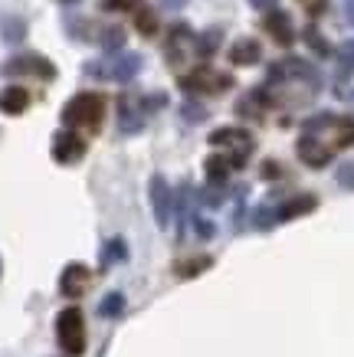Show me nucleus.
Instances as JSON below:
<instances>
[{
	"mask_svg": "<svg viewBox=\"0 0 354 357\" xmlns=\"http://www.w3.org/2000/svg\"><path fill=\"white\" fill-rule=\"evenodd\" d=\"M56 337H59V347L69 357H79L86 351V321H82L79 308H63L59 312V318H56Z\"/></svg>",
	"mask_w": 354,
	"mask_h": 357,
	"instance_id": "nucleus-1",
	"label": "nucleus"
},
{
	"mask_svg": "<svg viewBox=\"0 0 354 357\" xmlns=\"http://www.w3.org/2000/svg\"><path fill=\"white\" fill-rule=\"evenodd\" d=\"M102 112H105V102H102L96 92H82V96H75L63 109V119L69 121V125H82V128L96 131L98 125H102Z\"/></svg>",
	"mask_w": 354,
	"mask_h": 357,
	"instance_id": "nucleus-2",
	"label": "nucleus"
},
{
	"mask_svg": "<svg viewBox=\"0 0 354 357\" xmlns=\"http://www.w3.org/2000/svg\"><path fill=\"white\" fill-rule=\"evenodd\" d=\"M89 285H92V275H89V269L82 266V262H73V266H66V269H63L59 292H63L66 298H82Z\"/></svg>",
	"mask_w": 354,
	"mask_h": 357,
	"instance_id": "nucleus-3",
	"label": "nucleus"
},
{
	"mask_svg": "<svg viewBox=\"0 0 354 357\" xmlns=\"http://www.w3.org/2000/svg\"><path fill=\"white\" fill-rule=\"evenodd\" d=\"M210 144H216V148H236V164L246 161V154L253 151V138H249L246 131L239 128H220L210 135Z\"/></svg>",
	"mask_w": 354,
	"mask_h": 357,
	"instance_id": "nucleus-4",
	"label": "nucleus"
},
{
	"mask_svg": "<svg viewBox=\"0 0 354 357\" xmlns=\"http://www.w3.org/2000/svg\"><path fill=\"white\" fill-rule=\"evenodd\" d=\"M82 154H86V144H82V138H75L73 131L56 135V141H53V158H56V161L73 164V161H79Z\"/></svg>",
	"mask_w": 354,
	"mask_h": 357,
	"instance_id": "nucleus-5",
	"label": "nucleus"
},
{
	"mask_svg": "<svg viewBox=\"0 0 354 357\" xmlns=\"http://www.w3.org/2000/svg\"><path fill=\"white\" fill-rule=\"evenodd\" d=\"M299 158L305 164H311V167H325V164L332 161V151L325 148L322 141H315L311 135H305V138L299 141Z\"/></svg>",
	"mask_w": 354,
	"mask_h": 357,
	"instance_id": "nucleus-6",
	"label": "nucleus"
},
{
	"mask_svg": "<svg viewBox=\"0 0 354 357\" xmlns=\"http://www.w3.org/2000/svg\"><path fill=\"white\" fill-rule=\"evenodd\" d=\"M226 82L230 79L214 76L210 69H197L193 76H184V89H207V92H220V89H226Z\"/></svg>",
	"mask_w": 354,
	"mask_h": 357,
	"instance_id": "nucleus-7",
	"label": "nucleus"
},
{
	"mask_svg": "<svg viewBox=\"0 0 354 357\" xmlns=\"http://www.w3.org/2000/svg\"><path fill=\"white\" fill-rule=\"evenodd\" d=\"M27 102H30L27 89L10 86V89H3V96H0V109L7 112V115H20V112L27 109Z\"/></svg>",
	"mask_w": 354,
	"mask_h": 357,
	"instance_id": "nucleus-8",
	"label": "nucleus"
},
{
	"mask_svg": "<svg viewBox=\"0 0 354 357\" xmlns=\"http://www.w3.org/2000/svg\"><path fill=\"white\" fill-rule=\"evenodd\" d=\"M266 30L276 36V43H292V23H289V17L286 13H269L266 17Z\"/></svg>",
	"mask_w": 354,
	"mask_h": 357,
	"instance_id": "nucleus-9",
	"label": "nucleus"
},
{
	"mask_svg": "<svg viewBox=\"0 0 354 357\" xmlns=\"http://www.w3.org/2000/svg\"><path fill=\"white\" fill-rule=\"evenodd\" d=\"M230 59L236 66H253L259 59V43L256 40H239V43L230 50Z\"/></svg>",
	"mask_w": 354,
	"mask_h": 357,
	"instance_id": "nucleus-10",
	"label": "nucleus"
},
{
	"mask_svg": "<svg viewBox=\"0 0 354 357\" xmlns=\"http://www.w3.org/2000/svg\"><path fill=\"white\" fill-rule=\"evenodd\" d=\"M98 314H102V318H121V314H125V295L108 292L105 298L98 302Z\"/></svg>",
	"mask_w": 354,
	"mask_h": 357,
	"instance_id": "nucleus-11",
	"label": "nucleus"
},
{
	"mask_svg": "<svg viewBox=\"0 0 354 357\" xmlns=\"http://www.w3.org/2000/svg\"><path fill=\"white\" fill-rule=\"evenodd\" d=\"M311 206H315V197H299V200H289V204L279 210V217L282 220H289V217H299V213H309Z\"/></svg>",
	"mask_w": 354,
	"mask_h": 357,
	"instance_id": "nucleus-12",
	"label": "nucleus"
},
{
	"mask_svg": "<svg viewBox=\"0 0 354 357\" xmlns=\"http://www.w3.org/2000/svg\"><path fill=\"white\" fill-rule=\"evenodd\" d=\"M154 204H158V220H168V190H164V181L154 177Z\"/></svg>",
	"mask_w": 354,
	"mask_h": 357,
	"instance_id": "nucleus-13",
	"label": "nucleus"
},
{
	"mask_svg": "<svg viewBox=\"0 0 354 357\" xmlns=\"http://www.w3.org/2000/svg\"><path fill=\"white\" fill-rule=\"evenodd\" d=\"M226 171H230V161H223V158H210V161H207V174H210V181H223Z\"/></svg>",
	"mask_w": 354,
	"mask_h": 357,
	"instance_id": "nucleus-14",
	"label": "nucleus"
},
{
	"mask_svg": "<svg viewBox=\"0 0 354 357\" xmlns=\"http://www.w3.org/2000/svg\"><path fill=\"white\" fill-rule=\"evenodd\" d=\"M338 144H341V148L354 144V119H341V121H338Z\"/></svg>",
	"mask_w": 354,
	"mask_h": 357,
	"instance_id": "nucleus-15",
	"label": "nucleus"
},
{
	"mask_svg": "<svg viewBox=\"0 0 354 357\" xmlns=\"http://www.w3.org/2000/svg\"><path fill=\"white\" fill-rule=\"evenodd\" d=\"M154 26H158V20H154V17L145 10V13L138 17V30H141V33H154Z\"/></svg>",
	"mask_w": 354,
	"mask_h": 357,
	"instance_id": "nucleus-16",
	"label": "nucleus"
},
{
	"mask_svg": "<svg viewBox=\"0 0 354 357\" xmlns=\"http://www.w3.org/2000/svg\"><path fill=\"white\" fill-rule=\"evenodd\" d=\"M338 181H341L344 187H351V190H354V164H344L341 171H338Z\"/></svg>",
	"mask_w": 354,
	"mask_h": 357,
	"instance_id": "nucleus-17",
	"label": "nucleus"
},
{
	"mask_svg": "<svg viewBox=\"0 0 354 357\" xmlns=\"http://www.w3.org/2000/svg\"><path fill=\"white\" fill-rule=\"evenodd\" d=\"M125 256V246H121V239H115L112 246H108V256H105V262H112V259H121Z\"/></svg>",
	"mask_w": 354,
	"mask_h": 357,
	"instance_id": "nucleus-18",
	"label": "nucleus"
},
{
	"mask_svg": "<svg viewBox=\"0 0 354 357\" xmlns=\"http://www.w3.org/2000/svg\"><path fill=\"white\" fill-rule=\"evenodd\" d=\"M299 3H302V7H305L309 13H322L328 0H299Z\"/></svg>",
	"mask_w": 354,
	"mask_h": 357,
	"instance_id": "nucleus-19",
	"label": "nucleus"
},
{
	"mask_svg": "<svg viewBox=\"0 0 354 357\" xmlns=\"http://www.w3.org/2000/svg\"><path fill=\"white\" fill-rule=\"evenodd\" d=\"M108 7H115V10H131V7H138L141 0H105Z\"/></svg>",
	"mask_w": 354,
	"mask_h": 357,
	"instance_id": "nucleus-20",
	"label": "nucleus"
},
{
	"mask_svg": "<svg viewBox=\"0 0 354 357\" xmlns=\"http://www.w3.org/2000/svg\"><path fill=\"white\" fill-rule=\"evenodd\" d=\"M309 43L315 46V50H318V53H328V46L322 43V36H318V33H315V30H309Z\"/></svg>",
	"mask_w": 354,
	"mask_h": 357,
	"instance_id": "nucleus-21",
	"label": "nucleus"
},
{
	"mask_svg": "<svg viewBox=\"0 0 354 357\" xmlns=\"http://www.w3.org/2000/svg\"><path fill=\"white\" fill-rule=\"evenodd\" d=\"M344 59H348V63L354 66V43H348V46H344Z\"/></svg>",
	"mask_w": 354,
	"mask_h": 357,
	"instance_id": "nucleus-22",
	"label": "nucleus"
},
{
	"mask_svg": "<svg viewBox=\"0 0 354 357\" xmlns=\"http://www.w3.org/2000/svg\"><path fill=\"white\" fill-rule=\"evenodd\" d=\"M276 0H253V7H272Z\"/></svg>",
	"mask_w": 354,
	"mask_h": 357,
	"instance_id": "nucleus-23",
	"label": "nucleus"
},
{
	"mask_svg": "<svg viewBox=\"0 0 354 357\" xmlns=\"http://www.w3.org/2000/svg\"><path fill=\"white\" fill-rule=\"evenodd\" d=\"M164 3H168V7H181L184 0H164Z\"/></svg>",
	"mask_w": 354,
	"mask_h": 357,
	"instance_id": "nucleus-24",
	"label": "nucleus"
}]
</instances>
